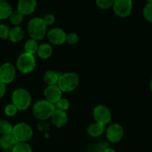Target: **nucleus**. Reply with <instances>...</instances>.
<instances>
[{
  "instance_id": "obj_26",
  "label": "nucleus",
  "mask_w": 152,
  "mask_h": 152,
  "mask_svg": "<svg viewBox=\"0 0 152 152\" xmlns=\"http://www.w3.org/2000/svg\"><path fill=\"white\" fill-rule=\"evenodd\" d=\"M114 0H96V4L99 9L106 10L113 6Z\"/></svg>"
},
{
  "instance_id": "obj_14",
  "label": "nucleus",
  "mask_w": 152,
  "mask_h": 152,
  "mask_svg": "<svg viewBox=\"0 0 152 152\" xmlns=\"http://www.w3.org/2000/svg\"><path fill=\"white\" fill-rule=\"evenodd\" d=\"M52 123L57 128H62L67 124L68 120L66 111L56 109L51 116Z\"/></svg>"
},
{
  "instance_id": "obj_4",
  "label": "nucleus",
  "mask_w": 152,
  "mask_h": 152,
  "mask_svg": "<svg viewBox=\"0 0 152 152\" xmlns=\"http://www.w3.org/2000/svg\"><path fill=\"white\" fill-rule=\"evenodd\" d=\"M79 77L74 72L65 73L59 77L57 86L62 92H71L75 90L79 85Z\"/></svg>"
},
{
  "instance_id": "obj_5",
  "label": "nucleus",
  "mask_w": 152,
  "mask_h": 152,
  "mask_svg": "<svg viewBox=\"0 0 152 152\" xmlns=\"http://www.w3.org/2000/svg\"><path fill=\"white\" fill-rule=\"evenodd\" d=\"M36 59L34 55L23 53L19 55L16 61V67L21 73L24 74H30L36 67Z\"/></svg>"
},
{
  "instance_id": "obj_7",
  "label": "nucleus",
  "mask_w": 152,
  "mask_h": 152,
  "mask_svg": "<svg viewBox=\"0 0 152 152\" xmlns=\"http://www.w3.org/2000/svg\"><path fill=\"white\" fill-rule=\"evenodd\" d=\"M113 10L117 16L126 18L132 13L133 9L132 0H114Z\"/></svg>"
},
{
  "instance_id": "obj_30",
  "label": "nucleus",
  "mask_w": 152,
  "mask_h": 152,
  "mask_svg": "<svg viewBox=\"0 0 152 152\" xmlns=\"http://www.w3.org/2000/svg\"><path fill=\"white\" fill-rule=\"evenodd\" d=\"M79 37L77 34L75 33H69L66 34V38H65V42L69 45H74L78 42Z\"/></svg>"
},
{
  "instance_id": "obj_36",
  "label": "nucleus",
  "mask_w": 152,
  "mask_h": 152,
  "mask_svg": "<svg viewBox=\"0 0 152 152\" xmlns=\"http://www.w3.org/2000/svg\"><path fill=\"white\" fill-rule=\"evenodd\" d=\"M7 0H0V1H6Z\"/></svg>"
},
{
  "instance_id": "obj_33",
  "label": "nucleus",
  "mask_w": 152,
  "mask_h": 152,
  "mask_svg": "<svg viewBox=\"0 0 152 152\" xmlns=\"http://www.w3.org/2000/svg\"><path fill=\"white\" fill-rule=\"evenodd\" d=\"M103 152H116V151L111 148H107L104 150Z\"/></svg>"
},
{
  "instance_id": "obj_21",
  "label": "nucleus",
  "mask_w": 152,
  "mask_h": 152,
  "mask_svg": "<svg viewBox=\"0 0 152 152\" xmlns=\"http://www.w3.org/2000/svg\"><path fill=\"white\" fill-rule=\"evenodd\" d=\"M39 45L37 40H34L33 39L28 40L25 43L24 45V49H25V53H29V54L34 55L37 53V50H38Z\"/></svg>"
},
{
  "instance_id": "obj_13",
  "label": "nucleus",
  "mask_w": 152,
  "mask_h": 152,
  "mask_svg": "<svg viewBox=\"0 0 152 152\" xmlns=\"http://www.w3.org/2000/svg\"><path fill=\"white\" fill-rule=\"evenodd\" d=\"M37 6V0H19L17 10L23 15H29L36 10Z\"/></svg>"
},
{
  "instance_id": "obj_11",
  "label": "nucleus",
  "mask_w": 152,
  "mask_h": 152,
  "mask_svg": "<svg viewBox=\"0 0 152 152\" xmlns=\"http://www.w3.org/2000/svg\"><path fill=\"white\" fill-rule=\"evenodd\" d=\"M62 91L60 90L57 85L48 86L44 91V95L46 100L53 105H55L62 98Z\"/></svg>"
},
{
  "instance_id": "obj_1",
  "label": "nucleus",
  "mask_w": 152,
  "mask_h": 152,
  "mask_svg": "<svg viewBox=\"0 0 152 152\" xmlns=\"http://www.w3.org/2000/svg\"><path fill=\"white\" fill-rule=\"evenodd\" d=\"M56 110L53 104L46 99H41L35 102L33 107V114L37 119L40 120H46L50 118Z\"/></svg>"
},
{
  "instance_id": "obj_22",
  "label": "nucleus",
  "mask_w": 152,
  "mask_h": 152,
  "mask_svg": "<svg viewBox=\"0 0 152 152\" xmlns=\"http://www.w3.org/2000/svg\"><path fill=\"white\" fill-rule=\"evenodd\" d=\"M24 19V15L21 13L19 10H13L12 13L10 14L9 19L12 25H15V26H19L21 23L22 22Z\"/></svg>"
},
{
  "instance_id": "obj_3",
  "label": "nucleus",
  "mask_w": 152,
  "mask_h": 152,
  "mask_svg": "<svg viewBox=\"0 0 152 152\" xmlns=\"http://www.w3.org/2000/svg\"><path fill=\"white\" fill-rule=\"evenodd\" d=\"M11 99L12 103L19 111H25L29 108L32 100L29 92L24 88L16 89L12 94Z\"/></svg>"
},
{
  "instance_id": "obj_17",
  "label": "nucleus",
  "mask_w": 152,
  "mask_h": 152,
  "mask_svg": "<svg viewBox=\"0 0 152 152\" xmlns=\"http://www.w3.org/2000/svg\"><path fill=\"white\" fill-rule=\"evenodd\" d=\"M60 75L61 74L56 71H48L45 73L44 76H43V80L48 86L57 85Z\"/></svg>"
},
{
  "instance_id": "obj_18",
  "label": "nucleus",
  "mask_w": 152,
  "mask_h": 152,
  "mask_svg": "<svg viewBox=\"0 0 152 152\" xmlns=\"http://www.w3.org/2000/svg\"><path fill=\"white\" fill-rule=\"evenodd\" d=\"M53 53V48L51 45L47 43H43L39 45L38 50H37V55L39 58L42 59H46L50 57Z\"/></svg>"
},
{
  "instance_id": "obj_29",
  "label": "nucleus",
  "mask_w": 152,
  "mask_h": 152,
  "mask_svg": "<svg viewBox=\"0 0 152 152\" xmlns=\"http://www.w3.org/2000/svg\"><path fill=\"white\" fill-rule=\"evenodd\" d=\"M10 28L7 25L1 24L0 25V38L2 39H6L9 38V34H10Z\"/></svg>"
},
{
  "instance_id": "obj_9",
  "label": "nucleus",
  "mask_w": 152,
  "mask_h": 152,
  "mask_svg": "<svg viewBox=\"0 0 152 152\" xmlns=\"http://www.w3.org/2000/svg\"><path fill=\"white\" fill-rule=\"evenodd\" d=\"M16 68L13 64L5 62L0 66V81L4 84H9L14 80L16 77Z\"/></svg>"
},
{
  "instance_id": "obj_24",
  "label": "nucleus",
  "mask_w": 152,
  "mask_h": 152,
  "mask_svg": "<svg viewBox=\"0 0 152 152\" xmlns=\"http://www.w3.org/2000/svg\"><path fill=\"white\" fill-rule=\"evenodd\" d=\"M13 126L7 120H0V134L1 135L10 134L13 132Z\"/></svg>"
},
{
  "instance_id": "obj_19",
  "label": "nucleus",
  "mask_w": 152,
  "mask_h": 152,
  "mask_svg": "<svg viewBox=\"0 0 152 152\" xmlns=\"http://www.w3.org/2000/svg\"><path fill=\"white\" fill-rule=\"evenodd\" d=\"M24 38V31L22 28L19 26H15L10 30L9 39L12 42L17 43L22 41Z\"/></svg>"
},
{
  "instance_id": "obj_25",
  "label": "nucleus",
  "mask_w": 152,
  "mask_h": 152,
  "mask_svg": "<svg viewBox=\"0 0 152 152\" xmlns=\"http://www.w3.org/2000/svg\"><path fill=\"white\" fill-rule=\"evenodd\" d=\"M142 14L148 22L152 23V2L147 3L145 4L142 10Z\"/></svg>"
},
{
  "instance_id": "obj_35",
  "label": "nucleus",
  "mask_w": 152,
  "mask_h": 152,
  "mask_svg": "<svg viewBox=\"0 0 152 152\" xmlns=\"http://www.w3.org/2000/svg\"><path fill=\"white\" fill-rule=\"evenodd\" d=\"M145 1H146L148 3H151V2H152V0H145Z\"/></svg>"
},
{
  "instance_id": "obj_32",
  "label": "nucleus",
  "mask_w": 152,
  "mask_h": 152,
  "mask_svg": "<svg viewBox=\"0 0 152 152\" xmlns=\"http://www.w3.org/2000/svg\"><path fill=\"white\" fill-rule=\"evenodd\" d=\"M6 93V85L0 81V99L4 96Z\"/></svg>"
},
{
  "instance_id": "obj_20",
  "label": "nucleus",
  "mask_w": 152,
  "mask_h": 152,
  "mask_svg": "<svg viewBox=\"0 0 152 152\" xmlns=\"http://www.w3.org/2000/svg\"><path fill=\"white\" fill-rule=\"evenodd\" d=\"M13 12L11 5L7 1H0V20L10 17Z\"/></svg>"
},
{
  "instance_id": "obj_15",
  "label": "nucleus",
  "mask_w": 152,
  "mask_h": 152,
  "mask_svg": "<svg viewBox=\"0 0 152 152\" xmlns=\"http://www.w3.org/2000/svg\"><path fill=\"white\" fill-rule=\"evenodd\" d=\"M17 142L12 134L2 135L0 137V148L4 150L10 149L13 148Z\"/></svg>"
},
{
  "instance_id": "obj_27",
  "label": "nucleus",
  "mask_w": 152,
  "mask_h": 152,
  "mask_svg": "<svg viewBox=\"0 0 152 152\" xmlns=\"http://www.w3.org/2000/svg\"><path fill=\"white\" fill-rule=\"evenodd\" d=\"M55 105H56V109H59V110H61V111H66L69 108L70 102H68V100L67 99L62 97L57 102H56V104H55Z\"/></svg>"
},
{
  "instance_id": "obj_37",
  "label": "nucleus",
  "mask_w": 152,
  "mask_h": 152,
  "mask_svg": "<svg viewBox=\"0 0 152 152\" xmlns=\"http://www.w3.org/2000/svg\"><path fill=\"white\" fill-rule=\"evenodd\" d=\"M0 25H1V23H0Z\"/></svg>"
},
{
  "instance_id": "obj_34",
  "label": "nucleus",
  "mask_w": 152,
  "mask_h": 152,
  "mask_svg": "<svg viewBox=\"0 0 152 152\" xmlns=\"http://www.w3.org/2000/svg\"><path fill=\"white\" fill-rule=\"evenodd\" d=\"M149 87H150V90H151V91L152 92V79L151 80V81H150Z\"/></svg>"
},
{
  "instance_id": "obj_16",
  "label": "nucleus",
  "mask_w": 152,
  "mask_h": 152,
  "mask_svg": "<svg viewBox=\"0 0 152 152\" xmlns=\"http://www.w3.org/2000/svg\"><path fill=\"white\" fill-rule=\"evenodd\" d=\"M87 132L89 136L92 137H98L104 133L105 126L95 122L88 126Z\"/></svg>"
},
{
  "instance_id": "obj_8",
  "label": "nucleus",
  "mask_w": 152,
  "mask_h": 152,
  "mask_svg": "<svg viewBox=\"0 0 152 152\" xmlns=\"http://www.w3.org/2000/svg\"><path fill=\"white\" fill-rule=\"evenodd\" d=\"M94 117L96 123L105 126L111 122V112L105 105H99L94 109Z\"/></svg>"
},
{
  "instance_id": "obj_6",
  "label": "nucleus",
  "mask_w": 152,
  "mask_h": 152,
  "mask_svg": "<svg viewBox=\"0 0 152 152\" xmlns=\"http://www.w3.org/2000/svg\"><path fill=\"white\" fill-rule=\"evenodd\" d=\"M12 134L17 142H27L32 138L33 130L27 123H19L13 126Z\"/></svg>"
},
{
  "instance_id": "obj_28",
  "label": "nucleus",
  "mask_w": 152,
  "mask_h": 152,
  "mask_svg": "<svg viewBox=\"0 0 152 152\" xmlns=\"http://www.w3.org/2000/svg\"><path fill=\"white\" fill-rule=\"evenodd\" d=\"M18 111L19 110L17 109V108L13 103L8 104L4 108V114L7 116H8V117H13V116L16 115L17 114Z\"/></svg>"
},
{
  "instance_id": "obj_31",
  "label": "nucleus",
  "mask_w": 152,
  "mask_h": 152,
  "mask_svg": "<svg viewBox=\"0 0 152 152\" xmlns=\"http://www.w3.org/2000/svg\"><path fill=\"white\" fill-rule=\"evenodd\" d=\"M44 22V23L45 24L46 26H50V25H53L55 22V17L53 14H50V13H48V14L45 15L44 17L42 18Z\"/></svg>"
},
{
  "instance_id": "obj_12",
  "label": "nucleus",
  "mask_w": 152,
  "mask_h": 152,
  "mask_svg": "<svg viewBox=\"0 0 152 152\" xmlns=\"http://www.w3.org/2000/svg\"><path fill=\"white\" fill-rule=\"evenodd\" d=\"M47 37L52 44L59 45L65 42L66 34L61 28H53L47 33Z\"/></svg>"
},
{
  "instance_id": "obj_23",
  "label": "nucleus",
  "mask_w": 152,
  "mask_h": 152,
  "mask_svg": "<svg viewBox=\"0 0 152 152\" xmlns=\"http://www.w3.org/2000/svg\"><path fill=\"white\" fill-rule=\"evenodd\" d=\"M11 152H33L32 148L28 142H18L12 148Z\"/></svg>"
},
{
  "instance_id": "obj_2",
  "label": "nucleus",
  "mask_w": 152,
  "mask_h": 152,
  "mask_svg": "<svg viewBox=\"0 0 152 152\" xmlns=\"http://www.w3.org/2000/svg\"><path fill=\"white\" fill-rule=\"evenodd\" d=\"M28 31L31 39L39 41L45 37L47 26L42 18L34 17L28 22Z\"/></svg>"
},
{
  "instance_id": "obj_10",
  "label": "nucleus",
  "mask_w": 152,
  "mask_h": 152,
  "mask_svg": "<svg viewBox=\"0 0 152 152\" xmlns=\"http://www.w3.org/2000/svg\"><path fill=\"white\" fill-rule=\"evenodd\" d=\"M124 136L123 128L117 123H114L108 126L106 130V137L109 142L115 143L123 139Z\"/></svg>"
}]
</instances>
